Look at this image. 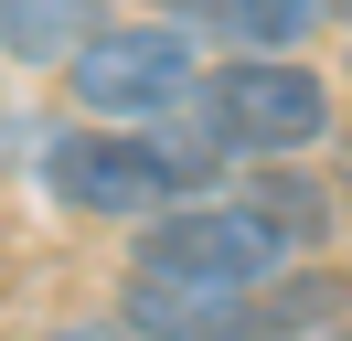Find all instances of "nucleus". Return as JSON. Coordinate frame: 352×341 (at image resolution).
I'll use <instances>...</instances> for the list:
<instances>
[{"instance_id": "nucleus-3", "label": "nucleus", "mask_w": 352, "mask_h": 341, "mask_svg": "<svg viewBox=\"0 0 352 341\" xmlns=\"http://www.w3.org/2000/svg\"><path fill=\"white\" fill-rule=\"evenodd\" d=\"M192 107L224 128L235 160H288L331 128V75H309L299 54H235L224 75L192 85Z\"/></svg>"}, {"instance_id": "nucleus-12", "label": "nucleus", "mask_w": 352, "mask_h": 341, "mask_svg": "<svg viewBox=\"0 0 352 341\" xmlns=\"http://www.w3.org/2000/svg\"><path fill=\"white\" fill-rule=\"evenodd\" d=\"M331 11H342V21H352V0H331Z\"/></svg>"}, {"instance_id": "nucleus-1", "label": "nucleus", "mask_w": 352, "mask_h": 341, "mask_svg": "<svg viewBox=\"0 0 352 341\" xmlns=\"http://www.w3.org/2000/svg\"><path fill=\"white\" fill-rule=\"evenodd\" d=\"M192 85H203V54H192L182 21H96V32L75 43V64H65L75 118H96V128H150V118H171Z\"/></svg>"}, {"instance_id": "nucleus-10", "label": "nucleus", "mask_w": 352, "mask_h": 341, "mask_svg": "<svg viewBox=\"0 0 352 341\" xmlns=\"http://www.w3.org/2000/svg\"><path fill=\"white\" fill-rule=\"evenodd\" d=\"M43 341H139L129 320H65V331H43Z\"/></svg>"}, {"instance_id": "nucleus-2", "label": "nucleus", "mask_w": 352, "mask_h": 341, "mask_svg": "<svg viewBox=\"0 0 352 341\" xmlns=\"http://www.w3.org/2000/svg\"><path fill=\"white\" fill-rule=\"evenodd\" d=\"M129 267H139V277H192V288H267V277L299 267V256H288V234L267 224V213L203 192V203H171V213L139 224Z\"/></svg>"}, {"instance_id": "nucleus-13", "label": "nucleus", "mask_w": 352, "mask_h": 341, "mask_svg": "<svg viewBox=\"0 0 352 341\" xmlns=\"http://www.w3.org/2000/svg\"><path fill=\"white\" fill-rule=\"evenodd\" d=\"M342 170H352V160H342Z\"/></svg>"}, {"instance_id": "nucleus-7", "label": "nucleus", "mask_w": 352, "mask_h": 341, "mask_svg": "<svg viewBox=\"0 0 352 341\" xmlns=\"http://www.w3.org/2000/svg\"><path fill=\"white\" fill-rule=\"evenodd\" d=\"M342 309H352V277H331V267H278L256 298H245V341H309V331H331Z\"/></svg>"}, {"instance_id": "nucleus-5", "label": "nucleus", "mask_w": 352, "mask_h": 341, "mask_svg": "<svg viewBox=\"0 0 352 341\" xmlns=\"http://www.w3.org/2000/svg\"><path fill=\"white\" fill-rule=\"evenodd\" d=\"M245 298L256 288H192V277H139L129 267L118 320H129L139 341H245Z\"/></svg>"}, {"instance_id": "nucleus-11", "label": "nucleus", "mask_w": 352, "mask_h": 341, "mask_svg": "<svg viewBox=\"0 0 352 341\" xmlns=\"http://www.w3.org/2000/svg\"><path fill=\"white\" fill-rule=\"evenodd\" d=\"M150 11H203V0H150Z\"/></svg>"}, {"instance_id": "nucleus-6", "label": "nucleus", "mask_w": 352, "mask_h": 341, "mask_svg": "<svg viewBox=\"0 0 352 341\" xmlns=\"http://www.w3.org/2000/svg\"><path fill=\"white\" fill-rule=\"evenodd\" d=\"M235 203H245V213H267V224L288 234V256L331 245V224H342V192H331L320 170H288V160H256V170L235 182Z\"/></svg>"}, {"instance_id": "nucleus-8", "label": "nucleus", "mask_w": 352, "mask_h": 341, "mask_svg": "<svg viewBox=\"0 0 352 341\" xmlns=\"http://www.w3.org/2000/svg\"><path fill=\"white\" fill-rule=\"evenodd\" d=\"M86 32H96V0H0V54L11 64H54L65 75Z\"/></svg>"}, {"instance_id": "nucleus-9", "label": "nucleus", "mask_w": 352, "mask_h": 341, "mask_svg": "<svg viewBox=\"0 0 352 341\" xmlns=\"http://www.w3.org/2000/svg\"><path fill=\"white\" fill-rule=\"evenodd\" d=\"M203 21H214L235 54H299L331 21V0H203Z\"/></svg>"}, {"instance_id": "nucleus-4", "label": "nucleus", "mask_w": 352, "mask_h": 341, "mask_svg": "<svg viewBox=\"0 0 352 341\" xmlns=\"http://www.w3.org/2000/svg\"><path fill=\"white\" fill-rule=\"evenodd\" d=\"M43 182H54L65 213H96V224H150V213L182 203V182L150 149V128H96V118H75L43 149Z\"/></svg>"}]
</instances>
